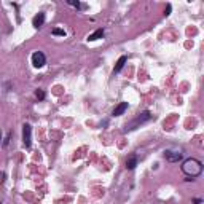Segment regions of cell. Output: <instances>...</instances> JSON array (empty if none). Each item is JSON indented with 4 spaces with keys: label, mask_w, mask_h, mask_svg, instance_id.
I'll return each mask as SVG.
<instances>
[{
    "label": "cell",
    "mask_w": 204,
    "mask_h": 204,
    "mask_svg": "<svg viewBox=\"0 0 204 204\" xmlns=\"http://www.w3.org/2000/svg\"><path fill=\"white\" fill-rule=\"evenodd\" d=\"M182 172L187 175V180H192L195 177H198V175H201L202 172V163L196 158H188L183 161V164H182Z\"/></svg>",
    "instance_id": "1"
},
{
    "label": "cell",
    "mask_w": 204,
    "mask_h": 204,
    "mask_svg": "<svg viewBox=\"0 0 204 204\" xmlns=\"http://www.w3.org/2000/svg\"><path fill=\"white\" fill-rule=\"evenodd\" d=\"M152 118H153V115L148 112V110H145V112H142L135 120H132L129 125H126V129H125V131H126V132H128V131H132V129L137 128L139 125H144V123H147V121H150Z\"/></svg>",
    "instance_id": "2"
},
{
    "label": "cell",
    "mask_w": 204,
    "mask_h": 204,
    "mask_svg": "<svg viewBox=\"0 0 204 204\" xmlns=\"http://www.w3.org/2000/svg\"><path fill=\"white\" fill-rule=\"evenodd\" d=\"M22 144L26 148H29L32 144V126L27 123L22 126Z\"/></svg>",
    "instance_id": "3"
},
{
    "label": "cell",
    "mask_w": 204,
    "mask_h": 204,
    "mask_svg": "<svg viewBox=\"0 0 204 204\" xmlns=\"http://www.w3.org/2000/svg\"><path fill=\"white\" fill-rule=\"evenodd\" d=\"M46 64V58L45 54L42 51H35L32 54V65L35 67V69H42V67Z\"/></svg>",
    "instance_id": "4"
},
{
    "label": "cell",
    "mask_w": 204,
    "mask_h": 204,
    "mask_svg": "<svg viewBox=\"0 0 204 204\" xmlns=\"http://www.w3.org/2000/svg\"><path fill=\"white\" fill-rule=\"evenodd\" d=\"M164 158L169 163H177V161L182 159V153L180 152H171V150H168V152H164Z\"/></svg>",
    "instance_id": "5"
},
{
    "label": "cell",
    "mask_w": 204,
    "mask_h": 204,
    "mask_svg": "<svg viewBox=\"0 0 204 204\" xmlns=\"http://www.w3.org/2000/svg\"><path fill=\"white\" fill-rule=\"evenodd\" d=\"M43 22H45V13H38V15L34 16V19H32V26L35 27V29H40V27L43 26Z\"/></svg>",
    "instance_id": "6"
},
{
    "label": "cell",
    "mask_w": 204,
    "mask_h": 204,
    "mask_svg": "<svg viewBox=\"0 0 204 204\" xmlns=\"http://www.w3.org/2000/svg\"><path fill=\"white\" fill-rule=\"evenodd\" d=\"M126 108H128V102H121V104H118V105L113 108V116L123 115V113L126 112Z\"/></svg>",
    "instance_id": "7"
},
{
    "label": "cell",
    "mask_w": 204,
    "mask_h": 204,
    "mask_svg": "<svg viewBox=\"0 0 204 204\" xmlns=\"http://www.w3.org/2000/svg\"><path fill=\"white\" fill-rule=\"evenodd\" d=\"M128 62V58L126 56H121L118 61H116V64H115V69H113V72L115 74H118V72H121V69L125 67V64Z\"/></svg>",
    "instance_id": "8"
},
{
    "label": "cell",
    "mask_w": 204,
    "mask_h": 204,
    "mask_svg": "<svg viewBox=\"0 0 204 204\" xmlns=\"http://www.w3.org/2000/svg\"><path fill=\"white\" fill-rule=\"evenodd\" d=\"M135 166H137V155H131L126 161V168L129 171H132V169H135Z\"/></svg>",
    "instance_id": "9"
},
{
    "label": "cell",
    "mask_w": 204,
    "mask_h": 204,
    "mask_svg": "<svg viewBox=\"0 0 204 204\" xmlns=\"http://www.w3.org/2000/svg\"><path fill=\"white\" fill-rule=\"evenodd\" d=\"M104 37V29H97L96 32H93L89 37H88V40L89 42H94V40H99V38H102Z\"/></svg>",
    "instance_id": "10"
},
{
    "label": "cell",
    "mask_w": 204,
    "mask_h": 204,
    "mask_svg": "<svg viewBox=\"0 0 204 204\" xmlns=\"http://www.w3.org/2000/svg\"><path fill=\"white\" fill-rule=\"evenodd\" d=\"M51 34H53V35H61V37H64V35H65V31H64V29H59V27H56V29L51 31Z\"/></svg>",
    "instance_id": "11"
},
{
    "label": "cell",
    "mask_w": 204,
    "mask_h": 204,
    "mask_svg": "<svg viewBox=\"0 0 204 204\" xmlns=\"http://www.w3.org/2000/svg\"><path fill=\"white\" fill-rule=\"evenodd\" d=\"M35 96H37L38 101H43V99H45V91H43V89H37V91H35Z\"/></svg>",
    "instance_id": "12"
},
{
    "label": "cell",
    "mask_w": 204,
    "mask_h": 204,
    "mask_svg": "<svg viewBox=\"0 0 204 204\" xmlns=\"http://www.w3.org/2000/svg\"><path fill=\"white\" fill-rule=\"evenodd\" d=\"M67 3H69V5H72V7H75V8H85V5H81L80 2H75V0H69Z\"/></svg>",
    "instance_id": "13"
},
{
    "label": "cell",
    "mask_w": 204,
    "mask_h": 204,
    "mask_svg": "<svg viewBox=\"0 0 204 204\" xmlns=\"http://www.w3.org/2000/svg\"><path fill=\"white\" fill-rule=\"evenodd\" d=\"M10 137H11V132H10V134H8V135H7V139H5V140H3V145H5V147H7V145H8V142H10Z\"/></svg>",
    "instance_id": "14"
},
{
    "label": "cell",
    "mask_w": 204,
    "mask_h": 204,
    "mask_svg": "<svg viewBox=\"0 0 204 204\" xmlns=\"http://www.w3.org/2000/svg\"><path fill=\"white\" fill-rule=\"evenodd\" d=\"M171 13V5H168V8H166V15H169Z\"/></svg>",
    "instance_id": "15"
},
{
    "label": "cell",
    "mask_w": 204,
    "mask_h": 204,
    "mask_svg": "<svg viewBox=\"0 0 204 204\" xmlns=\"http://www.w3.org/2000/svg\"><path fill=\"white\" fill-rule=\"evenodd\" d=\"M201 202H202L201 199H195V201H193V204H201Z\"/></svg>",
    "instance_id": "16"
},
{
    "label": "cell",
    "mask_w": 204,
    "mask_h": 204,
    "mask_svg": "<svg viewBox=\"0 0 204 204\" xmlns=\"http://www.w3.org/2000/svg\"><path fill=\"white\" fill-rule=\"evenodd\" d=\"M0 140H2V132H0Z\"/></svg>",
    "instance_id": "17"
}]
</instances>
